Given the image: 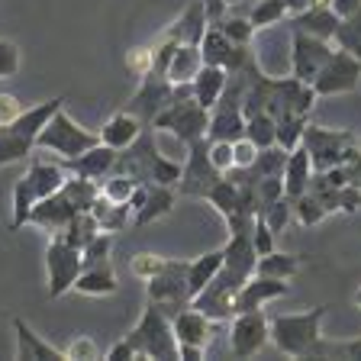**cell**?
Segmentation results:
<instances>
[{
	"instance_id": "cell-4",
	"label": "cell",
	"mask_w": 361,
	"mask_h": 361,
	"mask_svg": "<svg viewBox=\"0 0 361 361\" xmlns=\"http://www.w3.org/2000/svg\"><path fill=\"white\" fill-rule=\"evenodd\" d=\"M126 338L135 348V358H180L178 338L171 329V313L155 300H149V307L142 310L135 329Z\"/></svg>"
},
{
	"instance_id": "cell-32",
	"label": "cell",
	"mask_w": 361,
	"mask_h": 361,
	"mask_svg": "<svg viewBox=\"0 0 361 361\" xmlns=\"http://www.w3.org/2000/svg\"><path fill=\"white\" fill-rule=\"evenodd\" d=\"M90 213L97 216L104 233H120V229L133 226V210H129V203H113V200H106L104 194L97 197V203H94Z\"/></svg>"
},
{
	"instance_id": "cell-1",
	"label": "cell",
	"mask_w": 361,
	"mask_h": 361,
	"mask_svg": "<svg viewBox=\"0 0 361 361\" xmlns=\"http://www.w3.org/2000/svg\"><path fill=\"white\" fill-rule=\"evenodd\" d=\"M110 174H126L133 180H145V184H178L180 180V161H171L158 152L155 133L145 126L129 149L116 152V165Z\"/></svg>"
},
{
	"instance_id": "cell-2",
	"label": "cell",
	"mask_w": 361,
	"mask_h": 361,
	"mask_svg": "<svg viewBox=\"0 0 361 361\" xmlns=\"http://www.w3.org/2000/svg\"><path fill=\"white\" fill-rule=\"evenodd\" d=\"M323 319H326V307H313L307 313L271 316V342L290 358H319Z\"/></svg>"
},
{
	"instance_id": "cell-55",
	"label": "cell",
	"mask_w": 361,
	"mask_h": 361,
	"mask_svg": "<svg viewBox=\"0 0 361 361\" xmlns=\"http://www.w3.org/2000/svg\"><path fill=\"white\" fill-rule=\"evenodd\" d=\"M126 358H135V348L129 345V338H120L116 345H110V352H106V361H126Z\"/></svg>"
},
{
	"instance_id": "cell-48",
	"label": "cell",
	"mask_w": 361,
	"mask_h": 361,
	"mask_svg": "<svg viewBox=\"0 0 361 361\" xmlns=\"http://www.w3.org/2000/svg\"><path fill=\"white\" fill-rule=\"evenodd\" d=\"M252 245H255L258 255H268V252H274V229H271V226L264 223L262 216H258L255 226H252Z\"/></svg>"
},
{
	"instance_id": "cell-15",
	"label": "cell",
	"mask_w": 361,
	"mask_h": 361,
	"mask_svg": "<svg viewBox=\"0 0 361 361\" xmlns=\"http://www.w3.org/2000/svg\"><path fill=\"white\" fill-rule=\"evenodd\" d=\"M171 329H174V338H178V348L180 345H194V348H203L213 342V332H216V319H210L207 313H200L197 307H180L178 313L171 316Z\"/></svg>"
},
{
	"instance_id": "cell-53",
	"label": "cell",
	"mask_w": 361,
	"mask_h": 361,
	"mask_svg": "<svg viewBox=\"0 0 361 361\" xmlns=\"http://www.w3.org/2000/svg\"><path fill=\"white\" fill-rule=\"evenodd\" d=\"M20 113H23V106L13 94H0V126H10Z\"/></svg>"
},
{
	"instance_id": "cell-51",
	"label": "cell",
	"mask_w": 361,
	"mask_h": 361,
	"mask_svg": "<svg viewBox=\"0 0 361 361\" xmlns=\"http://www.w3.org/2000/svg\"><path fill=\"white\" fill-rule=\"evenodd\" d=\"M210 158L213 165L219 168V171H229V168H235L233 161V142H226V139H210Z\"/></svg>"
},
{
	"instance_id": "cell-40",
	"label": "cell",
	"mask_w": 361,
	"mask_h": 361,
	"mask_svg": "<svg viewBox=\"0 0 361 361\" xmlns=\"http://www.w3.org/2000/svg\"><path fill=\"white\" fill-rule=\"evenodd\" d=\"M293 216H297V223L300 226H316V223H323L329 213H326L323 203L307 190V194H300L297 200H293Z\"/></svg>"
},
{
	"instance_id": "cell-57",
	"label": "cell",
	"mask_w": 361,
	"mask_h": 361,
	"mask_svg": "<svg viewBox=\"0 0 361 361\" xmlns=\"http://www.w3.org/2000/svg\"><path fill=\"white\" fill-rule=\"evenodd\" d=\"M345 168H348V174H352V184L361 188V152L352 158V161H345Z\"/></svg>"
},
{
	"instance_id": "cell-60",
	"label": "cell",
	"mask_w": 361,
	"mask_h": 361,
	"mask_svg": "<svg viewBox=\"0 0 361 361\" xmlns=\"http://www.w3.org/2000/svg\"><path fill=\"white\" fill-rule=\"evenodd\" d=\"M226 4H229V7H233V4H239V0H226Z\"/></svg>"
},
{
	"instance_id": "cell-22",
	"label": "cell",
	"mask_w": 361,
	"mask_h": 361,
	"mask_svg": "<svg viewBox=\"0 0 361 361\" xmlns=\"http://www.w3.org/2000/svg\"><path fill=\"white\" fill-rule=\"evenodd\" d=\"M245 135V113L239 104H223L219 100L210 110V126H207V139H226L235 142Z\"/></svg>"
},
{
	"instance_id": "cell-25",
	"label": "cell",
	"mask_w": 361,
	"mask_h": 361,
	"mask_svg": "<svg viewBox=\"0 0 361 361\" xmlns=\"http://www.w3.org/2000/svg\"><path fill=\"white\" fill-rule=\"evenodd\" d=\"M226 81H229V71L219 65H200V71L194 75V97L200 106H207V110H213V106L219 104V97H223L226 90Z\"/></svg>"
},
{
	"instance_id": "cell-30",
	"label": "cell",
	"mask_w": 361,
	"mask_h": 361,
	"mask_svg": "<svg viewBox=\"0 0 361 361\" xmlns=\"http://www.w3.org/2000/svg\"><path fill=\"white\" fill-rule=\"evenodd\" d=\"M223 258H226V252L223 248H216V252H207V255L188 262V290H190V297L200 293L203 287L216 278V271L223 268Z\"/></svg>"
},
{
	"instance_id": "cell-7",
	"label": "cell",
	"mask_w": 361,
	"mask_h": 361,
	"mask_svg": "<svg viewBox=\"0 0 361 361\" xmlns=\"http://www.w3.org/2000/svg\"><path fill=\"white\" fill-rule=\"evenodd\" d=\"M188 161L180 168V180H178V190L184 197H207L219 180H223V171L213 165L210 158V139L200 135L194 142L188 145Z\"/></svg>"
},
{
	"instance_id": "cell-38",
	"label": "cell",
	"mask_w": 361,
	"mask_h": 361,
	"mask_svg": "<svg viewBox=\"0 0 361 361\" xmlns=\"http://www.w3.org/2000/svg\"><path fill=\"white\" fill-rule=\"evenodd\" d=\"M290 16V7H287V0H258L252 13H248V23L255 26V30H268L274 23L287 20Z\"/></svg>"
},
{
	"instance_id": "cell-3",
	"label": "cell",
	"mask_w": 361,
	"mask_h": 361,
	"mask_svg": "<svg viewBox=\"0 0 361 361\" xmlns=\"http://www.w3.org/2000/svg\"><path fill=\"white\" fill-rule=\"evenodd\" d=\"M207 126H210V110L197 104L194 84L190 81L174 84L171 104L158 113L155 123H152V129H168V133H174L184 145H190L194 139L207 135Z\"/></svg>"
},
{
	"instance_id": "cell-18",
	"label": "cell",
	"mask_w": 361,
	"mask_h": 361,
	"mask_svg": "<svg viewBox=\"0 0 361 361\" xmlns=\"http://www.w3.org/2000/svg\"><path fill=\"white\" fill-rule=\"evenodd\" d=\"M338 23H342V16H338L336 10H332V4H326V0H316L307 10L287 16V26H290V30L310 32V36H319V39H336Z\"/></svg>"
},
{
	"instance_id": "cell-42",
	"label": "cell",
	"mask_w": 361,
	"mask_h": 361,
	"mask_svg": "<svg viewBox=\"0 0 361 361\" xmlns=\"http://www.w3.org/2000/svg\"><path fill=\"white\" fill-rule=\"evenodd\" d=\"M110 248H113V233H104L100 229L87 245L81 248V258H84V268L87 264H100V262H110Z\"/></svg>"
},
{
	"instance_id": "cell-10",
	"label": "cell",
	"mask_w": 361,
	"mask_h": 361,
	"mask_svg": "<svg viewBox=\"0 0 361 361\" xmlns=\"http://www.w3.org/2000/svg\"><path fill=\"white\" fill-rule=\"evenodd\" d=\"M149 287V300L161 303L168 313H178L180 307L190 303V290H188V262L184 258H168L161 274H155L152 281H145Z\"/></svg>"
},
{
	"instance_id": "cell-44",
	"label": "cell",
	"mask_w": 361,
	"mask_h": 361,
	"mask_svg": "<svg viewBox=\"0 0 361 361\" xmlns=\"http://www.w3.org/2000/svg\"><path fill=\"white\" fill-rule=\"evenodd\" d=\"M168 258L161 255H152V252H142V255H135L133 264H129V271H133L139 281H152L155 274H161V268H165Z\"/></svg>"
},
{
	"instance_id": "cell-11",
	"label": "cell",
	"mask_w": 361,
	"mask_h": 361,
	"mask_svg": "<svg viewBox=\"0 0 361 361\" xmlns=\"http://www.w3.org/2000/svg\"><path fill=\"white\" fill-rule=\"evenodd\" d=\"M271 338V319L258 310H245V313H235L229 319V348H233L235 358H252L264 348V342Z\"/></svg>"
},
{
	"instance_id": "cell-39",
	"label": "cell",
	"mask_w": 361,
	"mask_h": 361,
	"mask_svg": "<svg viewBox=\"0 0 361 361\" xmlns=\"http://www.w3.org/2000/svg\"><path fill=\"white\" fill-rule=\"evenodd\" d=\"M336 42H338V49L352 52L355 59L361 61V10H358V13H352V16H345V20L338 23Z\"/></svg>"
},
{
	"instance_id": "cell-37",
	"label": "cell",
	"mask_w": 361,
	"mask_h": 361,
	"mask_svg": "<svg viewBox=\"0 0 361 361\" xmlns=\"http://www.w3.org/2000/svg\"><path fill=\"white\" fill-rule=\"evenodd\" d=\"M284 165H287V152L281 149V145H268V149H258L252 174H255L258 180L262 178H284Z\"/></svg>"
},
{
	"instance_id": "cell-49",
	"label": "cell",
	"mask_w": 361,
	"mask_h": 361,
	"mask_svg": "<svg viewBox=\"0 0 361 361\" xmlns=\"http://www.w3.org/2000/svg\"><path fill=\"white\" fill-rule=\"evenodd\" d=\"M258 158V145L248 139V135H242V139H235L233 142V161L235 168H252Z\"/></svg>"
},
{
	"instance_id": "cell-45",
	"label": "cell",
	"mask_w": 361,
	"mask_h": 361,
	"mask_svg": "<svg viewBox=\"0 0 361 361\" xmlns=\"http://www.w3.org/2000/svg\"><path fill=\"white\" fill-rule=\"evenodd\" d=\"M219 30L233 39L235 45H252V36H255V26L248 20H239V16H226V20L219 23Z\"/></svg>"
},
{
	"instance_id": "cell-23",
	"label": "cell",
	"mask_w": 361,
	"mask_h": 361,
	"mask_svg": "<svg viewBox=\"0 0 361 361\" xmlns=\"http://www.w3.org/2000/svg\"><path fill=\"white\" fill-rule=\"evenodd\" d=\"M207 10H203V0H194L184 13L178 16V20L171 23V30L165 32L168 39H174V42H180V45H200V39H203V32H207Z\"/></svg>"
},
{
	"instance_id": "cell-34",
	"label": "cell",
	"mask_w": 361,
	"mask_h": 361,
	"mask_svg": "<svg viewBox=\"0 0 361 361\" xmlns=\"http://www.w3.org/2000/svg\"><path fill=\"white\" fill-rule=\"evenodd\" d=\"M245 135L258 145V149L278 145V120H274L268 110L248 113V116H245Z\"/></svg>"
},
{
	"instance_id": "cell-54",
	"label": "cell",
	"mask_w": 361,
	"mask_h": 361,
	"mask_svg": "<svg viewBox=\"0 0 361 361\" xmlns=\"http://www.w3.org/2000/svg\"><path fill=\"white\" fill-rule=\"evenodd\" d=\"M203 10H207V23H210V26H219V23L226 20L229 4H226V0H203Z\"/></svg>"
},
{
	"instance_id": "cell-12",
	"label": "cell",
	"mask_w": 361,
	"mask_h": 361,
	"mask_svg": "<svg viewBox=\"0 0 361 361\" xmlns=\"http://www.w3.org/2000/svg\"><path fill=\"white\" fill-rule=\"evenodd\" d=\"M293 32V49H290V75L297 81H307L313 84V78L323 71V65L332 59V49L329 39H319V36H310V32L300 30H290Z\"/></svg>"
},
{
	"instance_id": "cell-14",
	"label": "cell",
	"mask_w": 361,
	"mask_h": 361,
	"mask_svg": "<svg viewBox=\"0 0 361 361\" xmlns=\"http://www.w3.org/2000/svg\"><path fill=\"white\" fill-rule=\"evenodd\" d=\"M171 90H174V84L168 81V75H155V71H149V75L142 78V84H139V90H135V97L129 100L126 110L135 113L145 126H152L158 113L171 104Z\"/></svg>"
},
{
	"instance_id": "cell-36",
	"label": "cell",
	"mask_w": 361,
	"mask_h": 361,
	"mask_svg": "<svg viewBox=\"0 0 361 361\" xmlns=\"http://www.w3.org/2000/svg\"><path fill=\"white\" fill-rule=\"evenodd\" d=\"M310 116L307 113H290L278 120V145L284 152H293L297 145H303V133H307Z\"/></svg>"
},
{
	"instance_id": "cell-33",
	"label": "cell",
	"mask_w": 361,
	"mask_h": 361,
	"mask_svg": "<svg viewBox=\"0 0 361 361\" xmlns=\"http://www.w3.org/2000/svg\"><path fill=\"white\" fill-rule=\"evenodd\" d=\"M203 59H200V45H178V52L171 55L168 65V81L180 84V81H194V75L200 71Z\"/></svg>"
},
{
	"instance_id": "cell-16",
	"label": "cell",
	"mask_w": 361,
	"mask_h": 361,
	"mask_svg": "<svg viewBox=\"0 0 361 361\" xmlns=\"http://www.w3.org/2000/svg\"><path fill=\"white\" fill-rule=\"evenodd\" d=\"M287 290H290V284H287V281H281V278H264V274H252V278H248L245 284L239 287V293H235L233 316H235V313H245V310L264 307L268 300H278V297H284Z\"/></svg>"
},
{
	"instance_id": "cell-17",
	"label": "cell",
	"mask_w": 361,
	"mask_h": 361,
	"mask_svg": "<svg viewBox=\"0 0 361 361\" xmlns=\"http://www.w3.org/2000/svg\"><path fill=\"white\" fill-rule=\"evenodd\" d=\"M75 213H81V210L68 200L65 190H59V194H52V197H42V200L30 210V219H26V223H32V226H39V229H45V233L59 235L61 229L71 223Z\"/></svg>"
},
{
	"instance_id": "cell-13",
	"label": "cell",
	"mask_w": 361,
	"mask_h": 361,
	"mask_svg": "<svg viewBox=\"0 0 361 361\" xmlns=\"http://www.w3.org/2000/svg\"><path fill=\"white\" fill-rule=\"evenodd\" d=\"M129 210H133V229H142V226L168 216L174 210L171 184H145V180H139L133 197H129Z\"/></svg>"
},
{
	"instance_id": "cell-41",
	"label": "cell",
	"mask_w": 361,
	"mask_h": 361,
	"mask_svg": "<svg viewBox=\"0 0 361 361\" xmlns=\"http://www.w3.org/2000/svg\"><path fill=\"white\" fill-rule=\"evenodd\" d=\"M135 184H139V180L126 178V174H106V178L100 180V194H104L106 200H113V203H129Z\"/></svg>"
},
{
	"instance_id": "cell-8",
	"label": "cell",
	"mask_w": 361,
	"mask_h": 361,
	"mask_svg": "<svg viewBox=\"0 0 361 361\" xmlns=\"http://www.w3.org/2000/svg\"><path fill=\"white\" fill-rule=\"evenodd\" d=\"M84 268L81 248L68 245L61 235H52L49 248H45V271H49V297H65L75 287L78 274Z\"/></svg>"
},
{
	"instance_id": "cell-29",
	"label": "cell",
	"mask_w": 361,
	"mask_h": 361,
	"mask_svg": "<svg viewBox=\"0 0 361 361\" xmlns=\"http://www.w3.org/2000/svg\"><path fill=\"white\" fill-rule=\"evenodd\" d=\"M36 149V139L13 126H0V168L13 165V161H26Z\"/></svg>"
},
{
	"instance_id": "cell-58",
	"label": "cell",
	"mask_w": 361,
	"mask_h": 361,
	"mask_svg": "<svg viewBox=\"0 0 361 361\" xmlns=\"http://www.w3.org/2000/svg\"><path fill=\"white\" fill-rule=\"evenodd\" d=\"M180 358L197 361V358H203V348H194V345H180Z\"/></svg>"
},
{
	"instance_id": "cell-50",
	"label": "cell",
	"mask_w": 361,
	"mask_h": 361,
	"mask_svg": "<svg viewBox=\"0 0 361 361\" xmlns=\"http://www.w3.org/2000/svg\"><path fill=\"white\" fill-rule=\"evenodd\" d=\"M152 61H155V52H152V49H133V52H129V59H126L129 75L145 78L152 71Z\"/></svg>"
},
{
	"instance_id": "cell-21",
	"label": "cell",
	"mask_w": 361,
	"mask_h": 361,
	"mask_svg": "<svg viewBox=\"0 0 361 361\" xmlns=\"http://www.w3.org/2000/svg\"><path fill=\"white\" fill-rule=\"evenodd\" d=\"M142 129H145V123L139 120L135 113L116 110L110 120L104 123V129H100V142L110 145V149H116V152H123V149H129V145L139 139V133H142Z\"/></svg>"
},
{
	"instance_id": "cell-59",
	"label": "cell",
	"mask_w": 361,
	"mask_h": 361,
	"mask_svg": "<svg viewBox=\"0 0 361 361\" xmlns=\"http://www.w3.org/2000/svg\"><path fill=\"white\" fill-rule=\"evenodd\" d=\"M355 303H358V307H361V287H358V293H355Z\"/></svg>"
},
{
	"instance_id": "cell-56",
	"label": "cell",
	"mask_w": 361,
	"mask_h": 361,
	"mask_svg": "<svg viewBox=\"0 0 361 361\" xmlns=\"http://www.w3.org/2000/svg\"><path fill=\"white\" fill-rule=\"evenodd\" d=\"M329 4H332V10H336V13L342 16V20L361 10V0H329Z\"/></svg>"
},
{
	"instance_id": "cell-31",
	"label": "cell",
	"mask_w": 361,
	"mask_h": 361,
	"mask_svg": "<svg viewBox=\"0 0 361 361\" xmlns=\"http://www.w3.org/2000/svg\"><path fill=\"white\" fill-rule=\"evenodd\" d=\"M300 268H303V258L290 255V252H268V255H258V262H255V274L281 278V281H290Z\"/></svg>"
},
{
	"instance_id": "cell-6",
	"label": "cell",
	"mask_w": 361,
	"mask_h": 361,
	"mask_svg": "<svg viewBox=\"0 0 361 361\" xmlns=\"http://www.w3.org/2000/svg\"><path fill=\"white\" fill-rule=\"evenodd\" d=\"M94 145H100V133H90V129H84L81 123H75L65 113V106L55 110V116L45 123L36 135V149L55 152V155H61L65 161L68 158H78L81 152L94 149Z\"/></svg>"
},
{
	"instance_id": "cell-35",
	"label": "cell",
	"mask_w": 361,
	"mask_h": 361,
	"mask_svg": "<svg viewBox=\"0 0 361 361\" xmlns=\"http://www.w3.org/2000/svg\"><path fill=\"white\" fill-rule=\"evenodd\" d=\"M97 233H100V223H97V216H94V213H90V210H84V213H75V216H71V223H68L59 235L68 242V245L84 248L90 239H94V235H97Z\"/></svg>"
},
{
	"instance_id": "cell-26",
	"label": "cell",
	"mask_w": 361,
	"mask_h": 361,
	"mask_svg": "<svg viewBox=\"0 0 361 361\" xmlns=\"http://www.w3.org/2000/svg\"><path fill=\"white\" fill-rule=\"evenodd\" d=\"M116 287L120 284H116V274H113L110 262H100V264L81 268V274H78L71 290L87 293V297H110V293H116Z\"/></svg>"
},
{
	"instance_id": "cell-52",
	"label": "cell",
	"mask_w": 361,
	"mask_h": 361,
	"mask_svg": "<svg viewBox=\"0 0 361 361\" xmlns=\"http://www.w3.org/2000/svg\"><path fill=\"white\" fill-rule=\"evenodd\" d=\"M65 358L68 361H78V358L90 361V358H100V352H97V345H94V338L78 336L71 345H65Z\"/></svg>"
},
{
	"instance_id": "cell-9",
	"label": "cell",
	"mask_w": 361,
	"mask_h": 361,
	"mask_svg": "<svg viewBox=\"0 0 361 361\" xmlns=\"http://www.w3.org/2000/svg\"><path fill=\"white\" fill-rule=\"evenodd\" d=\"M361 84V61L345 49H336L332 59L323 65V71L313 78L316 97H338V94H352Z\"/></svg>"
},
{
	"instance_id": "cell-46",
	"label": "cell",
	"mask_w": 361,
	"mask_h": 361,
	"mask_svg": "<svg viewBox=\"0 0 361 361\" xmlns=\"http://www.w3.org/2000/svg\"><path fill=\"white\" fill-rule=\"evenodd\" d=\"M319 358H361V338H348V342H326L323 338Z\"/></svg>"
},
{
	"instance_id": "cell-20",
	"label": "cell",
	"mask_w": 361,
	"mask_h": 361,
	"mask_svg": "<svg viewBox=\"0 0 361 361\" xmlns=\"http://www.w3.org/2000/svg\"><path fill=\"white\" fill-rule=\"evenodd\" d=\"M113 165H116V149H110V145H94V149L81 152L78 158H68L65 161V171L68 174H78V178H90V180H104L106 174L113 171Z\"/></svg>"
},
{
	"instance_id": "cell-28",
	"label": "cell",
	"mask_w": 361,
	"mask_h": 361,
	"mask_svg": "<svg viewBox=\"0 0 361 361\" xmlns=\"http://www.w3.org/2000/svg\"><path fill=\"white\" fill-rule=\"evenodd\" d=\"M233 52H235L233 39L226 36L219 26H207V32H203V39H200V59H203V65L226 68L229 61H233Z\"/></svg>"
},
{
	"instance_id": "cell-5",
	"label": "cell",
	"mask_w": 361,
	"mask_h": 361,
	"mask_svg": "<svg viewBox=\"0 0 361 361\" xmlns=\"http://www.w3.org/2000/svg\"><path fill=\"white\" fill-rule=\"evenodd\" d=\"M303 145H307V152H310L313 171L345 165V161H352L361 152L358 133H352V129H326V126H313V123H307Z\"/></svg>"
},
{
	"instance_id": "cell-47",
	"label": "cell",
	"mask_w": 361,
	"mask_h": 361,
	"mask_svg": "<svg viewBox=\"0 0 361 361\" xmlns=\"http://www.w3.org/2000/svg\"><path fill=\"white\" fill-rule=\"evenodd\" d=\"M20 71V49L10 39H0V78H13Z\"/></svg>"
},
{
	"instance_id": "cell-19",
	"label": "cell",
	"mask_w": 361,
	"mask_h": 361,
	"mask_svg": "<svg viewBox=\"0 0 361 361\" xmlns=\"http://www.w3.org/2000/svg\"><path fill=\"white\" fill-rule=\"evenodd\" d=\"M13 332H16V358L20 361H68L65 348H55L52 342H45L32 326H26L16 316L13 319Z\"/></svg>"
},
{
	"instance_id": "cell-24",
	"label": "cell",
	"mask_w": 361,
	"mask_h": 361,
	"mask_svg": "<svg viewBox=\"0 0 361 361\" xmlns=\"http://www.w3.org/2000/svg\"><path fill=\"white\" fill-rule=\"evenodd\" d=\"M310 178H313V161H310L307 145H297L293 152H287V165H284V194L290 200H297L300 194H307Z\"/></svg>"
},
{
	"instance_id": "cell-43",
	"label": "cell",
	"mask_w": 361,
	"mask_h": 361,
	"mask_svg": "<svg viewBox=\"0 0 361 361\" xmlns=\"http://www.w3.org/2000/svg\"><path fill=\"white\" fill-rule=\"evenodd\" d=\"M262 219L271 226V229H274V233L287 229V223L293 219V200H290L287 194H284V197H278V200H274V203L268 207V210L262 213Z\"/></svg>"
},
{
	"instance_id": "cell-27",
	"label": "cell",
	"mask_w": 361,
	"mask_h": 361,
	"mask_svg": "<svg viewBox=\"0 0 361 361\" xmlns=\"http://www.w3.org/2000/svg\"><path fill=\"white\" fill-rule=\"evenodd\" d=\"M26 180H30L32 190H36V197L42 200V197H52L65 188L68 171L61 165H52V161H39V158H32L30 171H26Z\"/></svg>"
}]
</instances>
